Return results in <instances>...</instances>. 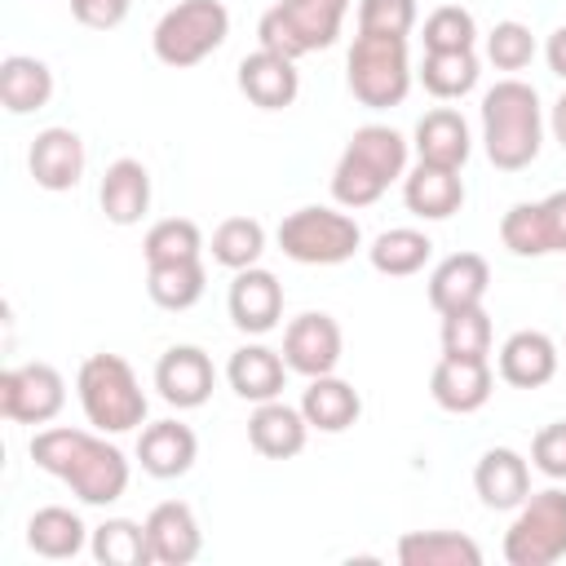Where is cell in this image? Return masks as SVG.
Wrapping results in <instances>:
<instances>
[{
	"label": "cell",
	"mask_w": 566,
	"mask_h": 566,
	"mask_svg": "<svg viewBox=\"0 0 566 566\" xmlns=\"http://www.w3.org/2000/svg\"><path fill=\"white\" fill-rule=\"evenodd\" d=\"M31 460L35 469H44L49 478L66 482L84 504H115L128 491V460L115 442H106V433H88V429H40L31 438Z\"/></svg>",
	"instance_id": "1"
},
{
	"label": "cell",
	"mask_w": 566,
	"mask_h": 566,
	"mask_svg": "<svg viewBox=\"0 0 566 566\" xmlns=\"http://www.w3.org/2000/svg\"><path fill=\"white\" fill-rule=\"evenodd\" d=\"M544 146V106L535 84L526 80H495L482 93V150L495 168L522 172L535 164Z\"/></svg>",
	"instance_id": "2"
},
{
	"label": "cell",
	"mask_w": 566,
	"mask_h": 566,
	"mask_svg": "<svg viewBox=\"0 0 566 566\" xmlns=\"http://www.w3.org/2000/svg\"><path fill=\"white\" fill-rule=\"evenodd\" d=\"M407 137L389 124H363L354 128L349 146L340 150L332 168V199L349 212L371 208L398 177H407Z\"/></svg>",
	"instance_id": "3"
},
{
	"label": "cell",
	"mask_w": 566,
	"mask_h": 566,
	"mask_svg": "<svg viewBox=\"0 0 566 566\" xmlns=\"http://www.w3.org/2000/svg\"><path fill=\"white\" fill-rule=\"evenodd\" d=\"M75 394L84 407V420L97 433H128L146 424V394L128 358L119 354H88L75 371Z\"/></svg>",
	"instance_id": "4"
},
{
	"label": "cell",
	"mask_w": 566,
	"mask_h": 566,
	"mask_svg": "<svg viewBox=\"0 0 566 566\" xmlns=\"http://www.w3.org/2000/svg\"><path fill=\"white\" fill-rule=\"evenodd\" d=\"M411 57H407V35H367L358 31L345 57V84L358 106L367 111H389L402 106L411 93Z\"/></svg>",
	"instance_id": "5"
},
{
	"label": "cell",
	"mask_w": 566,
	"mask_h": 566,
	"mask_svg": "<svg viewBox=\"0 0 566 566\" xmlns=\"http://www.w3.org/2000/svg\"><path fill=\"white\" fill-rule=\"evenodd\" d=\"M230 35V13L221 0H177L150 31V49L164 66L186 71L212 57Z\"/></svg>",
	"instance_id": "6"
},
{
	"label": "cell",
	"mask_w": 566,
	"mask_h": 566,
	"mask_svg": "<svg viewBox=\"0 0 566 566\" xmlns=\"http://www.w3.org/2000/svg\"><path fill=\"white\" fill-rule=\"evenodd\" d=\"M279 248L296 265H340L363 248V226L340 212V203H305L279 221Z\"/></svg>",
	"instance_id": "7"
},
{
	"label": "cell",
	"mask_w": 566,
	"mask_h": 566,
	"mask_svg": "<svg viewBox=\"0 0 566 566\" xmlns=\"http://www.w3.org/2000/svg\"><path fill=\"white\" fill-rule=\"evenodd\" d=\"M345 13H349V0H279L261 13L256 40L261 49H274L296 62L305 53L336 44Z\"/></svg>",
	"instance_id": "8"
},
{
	"label": "cell",
	"mask_w": 566,
	"mask_h": 566,
	"mask_svg": "<svg viewBox=\"0 0 566 566\" xmlns=\"http://www.w3.org/2000/svg\"><path fill=\"white\" fill-rule=\"evenodd\" d=\"M566 557V491L544 486L517 504L513 526L504 531L509 566H553Z\"/></svg>",
	"instance_id": "9"
},
{
	"label": "cell",
	"mask_w": 566,
	"mask_h": 566,
	"mask_svg": "<svg viewBox=\"0 0 566 566\" xmlns=\"http://www.w3.org/2000/svg\"><path fill=\"white\" fill-rule=\"evenodd\" d=\"M66 407V380L53 363H22L0 371V416L9 424H49Z\"/></svg>",
	"instance_id": "10"
},
{
	"label": "cell",
	"mask_w": 566,
	"mask_h": 566,
	"mask_svg": "<svg viewBox=\"0 0 566 566\" xmlns=\"http://www.w3.org/2000/svg\"><path fill=\"white\" fill-rule=\"evenodd\" d=\"M500 243L513 256H548L566 252V190H553L535 203H513L500 217Z\"/></svg>",
	"instance_id": "11"
},
{
	"label": "cell",
	"mask_w": 566,
	"mask_h": 566,
	"mask_svg": "<svg viewBox=\"0 0 566 566\" xmlns=\"http://www.w3.org/2000/svg\"><path fill=\"white\" fill-rule=\"evenodd\" d=\"M340 354H345L340 323H336L332 314H323V310L296 314V318L287 323V332H283V363H287V371H296V376H305V380L336 371Z\"/></svg>",
	"instance_id": "12"
},
{
	"label": "cell",
	"mask_w": 566,
	"mask_h": 566,
	"mask_svg": "<svg viewBox=\"0 0 566 566\" xmlns=\"http://www.w3.org/2000/svg\"><path fill=\"white\" fill-rule=\"evenodd\" d=\"M155 389H159V398H164L168 407L195 411V407H203V402L212 398V389H217V367H212V358H208L199 345H172V349H164L159 363H155Z\"/></svg>",
	"instance_id": "13"
},
{
	"label": "cell",
	"mask_w": 566,
	"mask_h": 566,
	"mask_svg": "<svg viewBox=\"0 0 566 566\" xmlns=\"http://www.w3.org/2000/svg\"><path fill=\"white\" fill-rule=\"evenodd\" d=\"M226 310H230V323L248 336H265L279 327L283 318V283L261 270V265H248V270H234L230 279V292H226Z\"/></svg>",
	"instance_id": "14"
},
{
	"label": "cell",
	"mask_w": 566,
	"mask_h": 566,
	"mask_svg": "<svg viewBox=\"0 0 566 566\" xmlns=\"http://www.w3.org/2000/svg\"><path fill=\"white\" fill-rule=\"evenodd\" d=\"M491 389H495V371H491V358H451L442 354L433 363V376H429V394L442 411L451 416H473L491 402Z\"/></svg>",
	"instance_id": "15"
},
{
	"label": "cell",
	"mask_w": 566,
	"mask_h": 566,
	"mask_svg": "<svg viewBox=\"0 0 566 566\" xmlns=\"http://www.w3.org/2000/svg\"><path fill=\"white\" fill-rule=\"evenodd\" d=\"M27 168H31L40 190H53V195L75 190L80 177H84V142H80V133L62 128V124L40 128L31 150H27Z\"/></svg>",
	"instance_id": "16"
},
{
	"label": "cell",
	"mask_w": 566,
	"mask_h": 566,
	"mask_svg": "<svg viewBox=\"0 0 566 566\" xmlns=\"http://www.w3.org/2000/svg\"><path fill=\"white\" fill-rule=\"evenodd\" d=\"M491 287V265L482 252H451L433 265L429 274V305L438 314H455V310H473L486 301Z\"/></svg>",
	"instance_id": "17"
},
{
	"label": "cell",
	"mask_w": 566,
	"mask_h": 566,
	"mask_svg": "<svg viewBox=\"0 0 566 566\" xmlns=\"http://www.w3.org/2000/svg\"><path fill=\"white\" fill-rule=\"evenodd\" d=\"M146 539H150L155 566H186L203 553V531H199V517L186 500L155 504L146 513Z\"/></svg>",
	"instance_id": "18"
},
{
	"label": "cell",
	"mask_w": 566,
	"mask_h": 566,
	"mask_svg": "<svg viewBox=\"0 0 566 566\" xmlns=\"http://www.w3.org/2000/svg\"><path fill=\"white\" fill-rule=\"evenodd\" d=\"M239 93L252 102V106H261V111H283V106H292L296 102V93H301V71H296V62L292 57H283V53H274V49H256V53H248L243 62H239Z\"/></svg>",
	"instance_id": "19"
},
{
	"label": "cell",
	"mask_w": 566,
	"mask_h": 566,
	"mask_svg": "<svg viewBox=\"0 0 566 566\" xmlns=\"http://www.w3.org/2000/svg\"><path fill=\"white\" fill-rule=\"evenodd\" d=\"M557 340L548 332H535V327H522L513 332L504 345H500V358H495V371L504 385L513 389H539L557 376Z\"/></svg>",
	"instance_id": "20"
},
{
	"label": "cell",
	"mask_w": 566,
	"mask_h": 566,
	"mask_svg": "<svg viewBox=\"0 0 566 566\" xmlns=\"http://www.w3.org/2000/svg\"><path fill=\"white\" fill-rule=\"evenodd\" d=\"M195 455H199V438L181 420H150L137 433V464H142V473H150L159 482L190 473Z\"/></svg>",
	"instance_id": "21"
},
{
	"label": "cell",
	"mask_w": 566,
	"mask_h": 566,
	"mask_svg": "<svg viewBox=\"0 0 566 566\" xmlns=\"http://www.w3.org/2000/svg\"><path fill=\"white\" fill-rule=\"evenodd\" d=\"M473 491L486 509H517L531 495V464L513 447H486L473 464Z\"/></svg>",
	"instance_id": "22"
},
{
	"label": "cell",
	"mask_w": 566,
	"mask_h": 566,
	"mask_svg": "<svg viewBox=\"0 0 566 566\" xmlns=\"http://www.w3.org/2000/svg\"><path fill=\"white\" fill-rule=\"evenodd\" d=\"M402 203L411 217L420 221H447L460 212L464 203V177L460 168H442V164H420L402 177Z\"/></svg>",
	"instance_id": "23"
},
{
	"label": "cell",
	"mask_w": 566,
	"mask_h": 566,
	"mask_svg": "<svg viewBox=\"0 0 566 566\" xmlns=\"http://www.w3.org/2000/svg\"><path fill=\"white\" fill-rule=\"evenodd\" d=\"M310 438V420L301 416V407H287L283 398L256 402V411L248 416V442L256 455L265 460H292L305 451Z\"/></svg>",
	"instance_id": "24"
},
{
	"label": "cell",
	"mask_w": 566,
	"mask_h": 566,
	"mask_svg": "<svg viewBox=\"0 0 566 566\" xmlns=\"http://www.w3.org/2000/svg\"><path fill=\"white\" fill-rule=\"evenodd\" d=\"M411 146H416V159L420 164H442V168H464L469 150H473V137H469V124L460 111L451 106H433L420 115L416 133H411Z\"/></svg>",
	"instance_id": "25"
},
{
	"label": "cell",
	"mask_w": 566,
	"mask_h": 566,
	"mask_svg": "<svg viewBox=\"0 0 566 566\" xmlns=\"http://www.w3.org/2000/svg\"><path fill=\"white\" fill-rule=\"evenodd\" d=\"M97 203L106 212V221L115 226H137L150 208V172L142 159H115L106 172H102V186H97Z\"/></svg>",
	"instance_id": "26"
},
{
	"label": "cell",
	"mask_w": 566,
	"mask_h": 566,
	"mask_svg": "<svg viewBox=\"0 0 566 566\" xmlns=\"http://www.w3.org/2000/svg\"><path fill=\"white\" fill-rule=\"evenodd\" d=\"M226 380L230 389L243 398V402H270L283 394V380H287V363H283V349H270V345H239L226 363Z\"/></svg>",
	"instance_id": "27"
},
{
	"label": "cell",
	"mask_w": 566,
	"mask_h": 566,
	"mask_svg": "<svg viewBox=\"0 0 566 566\" xmlns=\"http://www.w3.org/2000/svg\"><path fill=\"white\" fill-rule=\"evenodd\" d=\"M301 416L310 420V429L318 433H345L349 424H358L363 416V398L349 380H340L336 371L327 376H314L301 394Z\"/></svg>",
	"instance_id": "28"
},
{
	"label": "cell",
	"mask_w": 566,
	"mask_h": 566,
	"mask_svg": "<svg viewBox=\"0 0 566 566\" xmlns=\"http://www.w3.org/2000/svg\"><path fill=\"white\" fill-rule=\"evenodd\" d=\"M88 535L93 531L84 526V517L75 509H66V504H44L27 522V548L35 557H49V562H66V557L84 553Z\"/></svg>",
	"instance_id": "29"
},
{
	"label": "cell",
	"mask_w": 566,
	"mask_h": 566,
	"mask_svg": "<svg viewBox=\"0 0 566 566\" xmlns=\"http://www.w3.org/2000/svg\"><path fill=\"white\" fill-rule=\"evenodd\" d=\"M53 97V71L31 53H9L0 62V102L9 115H31L49 106Z\"/></svg>",
	"instance_id": "30"
},
{
	"label": "cell",
	"mask_w": 566,
	"mask_h": 566,
	"mask_svg": "<svg viewBox=\"0 0 566 566\" xmlns=\"http://www.w3.org/2000/svg\"><path fill=\"white\" fill-rule=\"evenodd\" d=\"M402 566H482L478 539L460 531H407L398 539Z\"/></svg>",
	"instance_id": "31"
},
{
	"label": "cell",
	"mask_w": 566,
	"mask_h": 566,
	"mask_svg": "<svg viewBox=\"0 0 566 566\" xmlns=\"http://www.w3.org/2000/svg\"><path fill=\"white\" fill-rule=\"evenodd\" d=\"M429 256H433V239H429L424 230H411V226H394V230L376 234L371 248H367L371 270H376V274H389V279L420 274Z\"/></svg>",
	"instance_id": "32"
},
{
	"label": "cell",
	"mask_w": 566,
	"mask_h": 566,
	"mask_svg": "<svg viewBox=\"0 0 566 566\" xmlns=\"http://www.w3.org/2000/svg\"><path fill=\"white\" fill-rule=\"evenodd\" d=\"M478 75H482V62L473 49H451V53H424L416 80L424 84V93H433L438 102H455L464 93L478 88Z\"/></svg>",
	"instance_id": "33"
},
{
	"label": "cell",
	"mask_w": 566,
	"mask_h": 566,
	"mask_svg": "<svg viewBox=\"0 0 566 566\" xmlns=\"http://www.w3.org/2000/svg\"><path fill=\"white\" fill-rule=\"evenodd\" d=\"M88 553L102 566H150V539H146V522L133 517H106L102 526H93L88 535Z\"/></svg>",
	"instance_id": "34"
},
{
	"label": "cell",
	"mask_w": 566,
	"mask_h": 566,
	"mask_svg": "<svg viewBox=\"0 0 566 566\" xmlns=\"http://www.w3.org/2000/svg\"><path fill=\"white\" fill-rule=\"evenodd\" d=\"M208 287V274H203V261H172V265H146V292L159 310H190L199 305Z\"/></svg>",
	"instance_id": "35"
},
{
	"label": "cell",
	"mask_w": 566,
	"mask_h": 566,
	"mask_svg": "<svg viewBox=\"0 0 566 566\" xmlns=\"http://www.w3.org/2000/svg\"><path fill=\"white\" fill-rule=\"evenodd\" d=\"M146 265H172V261H199L203 256V230L190 217H164L142 239Z\"/></svg>",
	"instance_id": "36"
},
{
	"label": "cell",
	"mask_w": 566,
	"mask_h": 566,
	"mask_svg": "<svg viewBox=\"0 0 566 566\" xmlns=\"http://www.w3.org/2000/svg\"><path fill=\"white\" fill-rule=\"evenodd\" d=\"M265 252V226L256 217H226L212 230V261L226 270H248Z\"/></svg>",
	"instance_id": "37"
},
{
	"label": "cell",
	"mask_w": 566,
	"mask_h": 566,
	"mask_svg": "<svg viewBox=\"0 0 566 566\" xmlns=\"http://www.w3.org/2000/svg\"><path fill=\"white\" fill-rule=\"evenodd\" d=\"M491 314L482 305L442 314V354L451 358H491Z\"/></svg>",
	"instance_id": "38"
},
{
	"label": "cell",
	"mask_w": 566,
	"mask_h": 566,
	"mask_svg": "<svg viewBox=\"0 0 566 566\" xmlns=\"http://www.w3.org/2000/svg\"><path fill=\"white\" fill-rule=\"evenodd\" d=\"M420 35H424V53L473 49V44H478V22H473V13L460 9V4H438V9L424 18Z\"/></svg>",
	"instance_id": "39"
},
{
	"label": "cell",
	"mask_w": 566,
	"mask_h": 566,
	"mask_svg": "<svg viewBox=\"0 0 566 566\" xmlns=\"http://www.w3.org/2000/svg\"><path fill=\"white\" fill-rule=\"evenodd\" d=\"M531 57H535V35H531L526 22L504 18V22H495L486 31V62L495 71H526Z\"/></svg>",
	"instance_id": "40"
},
{
	"label": "cell",
	"mask_w": 566,
	"mask_h": 566,
	"mask_svg": "<svg viewBox=\"0 0 566 566\" xmlns=\"http://www.w3.org/2000/svg\"><path fill=\"white\" fill-rule=\"evenodd\" d=\"M416 18V0H358V31L367 35H411Z\"/></svg>",
	"instance_id": "41"
},
{
	"label": "cell",
	"mask_w": 566,
	"mask_h": 566,
	"mask_svg": "<svg viewBox=\"0 0 566 566\" xmlns=\"http://www.w3.org/2000/svg\"><path fill=\"white\" fill-rule=\"evenodd\" d=\"M531 464L544 478L566 482V420H553L531 438Z\"/></svg>",
	"instance_id": "42"
},
{
	"label": "cell",
	"mask_w": 566,
	"mask_h": 566,
	"mask_svg": "<svg viewBox=\"0 0 566 566\" xmlns=\"http://www.w3.org/2000/svg\"><path fill=\"white\" fill-rule=\"evenodd\" d=\"M133 0H71V18L88 31H115L128 18Z\"/></svg>",
	"instance_id": "43"
},
{
	"label": "cell",
	"mask_w": 566,
	"mask_h": 566,
	"mask_svg": "<svg viewBox=\"0 0 566 566\" xmlns=\"http://www.w3.org/2000/svg\"><path fill=\"white\" fill-rule=\"evenodd\" d=\"M544 62L557 80H566V27H557L548 40H544Z\"/></svg>",
	"instance_id": "44"
},
{
	"label": "cell",
	"mask_w": 566,
	"mask_h": 566,
	"mask_svg": "<svg viewBox=\"0 0 566 566\" xmlns=\"http://www.w3.org/2000/svg\"><path fill=\"white\" fill-rule=\"evenodd\" d=\"M548 128H553V137H557L562 150H566V93L553 102V111H548Z\"/></svg>",
	"instance_id": "45"
}]
</instances>
